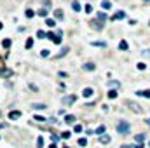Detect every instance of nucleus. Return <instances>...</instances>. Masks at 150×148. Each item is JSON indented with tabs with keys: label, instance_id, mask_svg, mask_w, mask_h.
Here are the masks:
<instances>
[{
	"label": "nucleus",
	"instance_id": "f257e3e1",
	"mask_svg": "<svg viewBox=\"0 0 150 148\" xmlns=\"http://www.w3.org/2000/svg\"><path fill=\"white\" fill-rule=\"evenodd\" d=\"M117 132H119V134H127V132H129V124L124 122V120L119 122V124H117Z\"/></svg>",
	"mask_w": 150,
	"mask_h": 148
},
{
	"label": "nucleus",
	"instance_id": "f03ea898",
	"mask_svg": "<svg viewBox=\"0 0 150 148\" xmlns=\"http://www.w3.org/2000/svg\"><path fill=\"white\" fill-rule=\"evenodd\" d=\"M89 26H91L93 30H96V32H100V30H103V26H105V23H103V21H100V19L96 18V19H93V21L89 23Z\"/></svg>",
	"mask_w": 150,
	"mask_h": 148
},
{
	"label": "nucleus",
	"instance_id": "7ed1b4c3",
	"mask_svg": "<svg viewBox=\"0 0 150 148\" xmlns=\"http://www.w3.org/2000/svg\"><path fill=\"white\" fill-rule=\"evenodd\" d=\"M19 117H21V111H19V110L9 111V118H11V120H16V118H19Z\"/></svg>",
	"mask_w": 150,
	"mask_h": 148
},
{
	"label": "nucleus",
	"instance_id": "20e7f679",
	"mask_svg": "<svg viewBox=\"0 0 150 148\" xmlns=\"http://www.w3.org/2000/svg\"><path fill=\"white\" fill-rule=\"evenodd\" d=\"M32 108H33V110H37V111H42V110H45V108H47V105H44V103H33V105H32Z\"/></svg>",
	"mask_w": 150,
	"mask_h": 148
},
{
	"label": "nucleus",
	"instance_id": "39448f33",
	"mask_svg": "<svg viewBox=\"0 0 150 148\" xmlns=\"http://www.w3.org/2000/svg\"><path fill=\"white\" fill-rule=\"evenodd\" d=\"M124 18H126V14H124L122 11H117V12H115V14L112 16V21H117V19H124Z\"/></svg>",
	"mask_w": 150,
	"mask_h": 148
},
{
	"label": "nucleus",
	"instance_id": "423d86ee",
	"mask_svg": "<svg viewBox=\"0 0 150 148\" xmlns=\"http://www.w3.org/2000/svg\"><path fill=\"white\" fill-rule=\"evenodd\" d=\"M75 101H77L75 96H65V98H63V103H65V105H72V103H75Z\"/></svg>",
	"mask_w": 150,
	"mask_h": 148
},
{
	"label": "nucleus",
	"instance_id": "0eeeda50",
	"mask_svg": "<svg viewBox=\"0 0 150 148\" xmlns=\"http://www.w3.org/2000/svg\"><path fill=\"white\" fill-rule=\"evenodd\" d=\"M82 94H84V98H91V96L94 94V91H93L91 87H86V89L82 91Z\"/></svg>",
	"mask_w": 150,
	"mask_h": 148
},
{
	"label": "nucleus",
	"instance_id": "6e6552de",
	"mask_svg": "<svg viewBox=\"0 0 150 148\" xmlns=\"http://www.w3.org/2000/svg\"><path fill=\"white\" fill-rule=\"evenodd\" d=\"M100 143H101V145H108V143H110V136H108V134L100 136Z\"/></svg>",
	"mask_w": 150,
	"mask_h": 148
},
{
	"label": "nucleus",
	"instance_id": "1a4fd4ad",
	"mask_svg": "<svg viewBox=\"0 0 150 148\" xmlns=\"http://www.w3.org/2000/svg\"><path fill=\"white\" fill-rule=\"evenodd\" d=\"M129 108H133V111H136V113H142V108H140L138 103H131L129 101Z\"/></svg>",
	"mask_w": 150,
	"mask_h": 148
},
{
	"label": "nucleus",
	"instance_id": "9d476101",
	"mask_svg": "<svg viewBox=\"0 0 150 148\" xmlns=\"http://www.w3.org/2000/svg\"><path fill=\"white\" fill-rule=\"evenodd\" d=\"M112 7V2L110 0H101V9L103 11H107V9H110Z\"/></svg>",
	"mask_w": 150,
	"mask_h": 148
},
{
	"label": "nucleus",
	"instance_id": "9b49d317",
	"mask_svg": "<svg viewBox=\"0 0 150 148\" xmlns=\"http://www.w3.org/2000/svg\"><path fill=\"white\" fill-rule=\"evenodd\" d=\"M54 18H56V19H63V18H65L63 11H61V9H56V11H54Z\"/></svg>",
	"mask_w": 150,
	"mask_h": 148
},
{
	"label": "nucleus",
	"instance_id": "f8f14e48",
	"mask_svg": "<svg viewBox=\"0 0 150 148\" xmlns=\"http://www.w3.org/2000/svg\"><path fill=\"white\" fill-rule=\"evenodd\" d=\"M96 18H98V19H100V21H103V23H105V21H107V19H108V16H107V14H105V11H101V12H98V16H96Z\"/></svg>",
	"mask_w": 150,
	"mask_h": 148
},
{
	"label": "nucleus",
	"instance_id": "ddd939ff",
	"mask_svg": "<svg viewBox=\"0 0 150 148\" xmlns=\"http://www.w3.org/2000/svg\"><path fill=\"white\" fill-rule=\"evenodd\" d=\"M84 70H86V72H94L96 66H94L93 63H86V65H84Z\"/></svg>",
	"mask_w": 150,
	"mask_h": 148
},
{
	"label": "nucleus",
	"instance_id": "4468645a",
	"mask_svg": "<svg viewBox=\"0 0 150 148\" xmlns=\"http://www.w3.org/2000/svg\"><path fill=\"white\" fill-rule=\"evenodd\" d=\"M72 9H74V12H79V11H82V9H80V2L74 0V2H72Z\"/></svg>",
	"mask_w": 150,
	"mask_h": 148
},
{
	"label": "nucleus",
	"instance_id": "2eb2a0df",
	"mask_svg": "<svg viewBox=\"0 0 150 148\" xmlns=\"http://www.w3.org/2000/svg\"><path fill=\"white\" fill-rule=\"evenodd\" d=\"M45 25H47L49 28H54V26H56V19H51V18H47V19H45Z\"/></svg>",
	"mask_w": 150,
	"mask_h": 148
},
{
	"label": "nucleus",
	"instance_id": "dca6fc26",
	"mask_svg": "<svg viewBox=\"0 0 150 148\" xmlns=\"http://www.w3.org/2000/svg\"><path fill=\"white\" fill-rule=\"evenodd\" d=\"M136 94L138 96H143V98H150V89H147V91H138Z\"/></svg>",
	"mask_w": 150,
	"mask_h": 148
},
{
	"label": "nucleus",
	"instance_id": "f3484780",
	"mask_svg": "<svg viewBox=\"0 0 150 148\" xmlns=\"http://www.w3.org/2000/svg\"><path fill=\"white\" fill-rule=\"evenodd\" d=\"M91 45H94V47H103V49H105V47H107V42H100V40H98V42H91Z\"/></svg>",
	"mask_w": 150,
	"mask_h": 148
},
{
	"label": "nucleus",
	"instance_id": "a211bd4d",
	"mask_svg": "<svg viewBox=\"0 0 150 148\" xmlns=\"http://www.w3.org/2000/svg\"><path fill=\"white\" fill-rule=\"evenodd\" d=\"M127 47H129V45H127V42H126V40H120L119 49H120V51H127Z\"/></svg>",
	"mask_w": 150,
	"mask_h": 148
},
{
	"label": "nucleus",
	"instance_id": "6ab92c4d",
	"mask_svg": "<svg viewBox=\"0 0 150 148\" xmlns=\"http://www.w3.org/2000/svg\"><path fill=\"white\" fill-rule=\"evenodd\" d=\"M117 94H119V92H117V89H110V91H108V98H110V99H115V98H117Z\"/></svg>",
	"mask_w": 150,
	"mask_h": 148
},
{
	"label": "nucleus",
	"instance_id": "aec40b11",
	"mask_svg": "<svg viewBox=\"0 0 150 148\" xmlns=\"http://www.w3.org/2000/svg\"><path fill=\"white\" fill-rule=\"evenodd\" d=\"M65 122H67V124H75V117L74 115H67V117H65Z\"/></svg>",
	"mask_w": 150,
	"mask_h": 148
},
{
	"label": "nucleus",
	"instance_id": "412c9836",
	"mask_svg": "<svg viewBox=\"0 0 150 148\" xmlns=\"http://www.w3.org/2000/svg\"><path fill=\"white\" fill-rule=\"evenodd\" d=\"M11 44H12V42H11V38H4V40H2V45H4L5 49H9V47H11Z\"/></svg>",
	"mask_w": 150,
	"mask_h": 148
},
{
	"label": "nucleus",
	"instance_id": "4be33fe9",
	"mask_svg": "<svg viewBox=\"0 0 150 148\" xmlns=\"http://www.w3.org/2000/svg\"><path fill=\"white\" fill-rule=\"evenodd\" d=\"M25 47H26V49H32V47H33V38H32V37L26 38V44H25Z\"/></svg>",
	"mask_w": 150,
	"mask_h": 148
},
{
	"label": "nucleus",
	"instance_id": "5701e85b",
	"mask_svg": "<svg viewBox=\"0 0 150 148\" xmlns=\"http://www.w3.org/2000/svg\"><path fill=\"white\" fill-rule=\"evenodd\" d=\"M68 51H70L68 47H63V49H61V52L58 54V58H63V56H67V54H68Z\"/></svg>",
	"mask_w": 150,
	"mask_h": 148
},
{
	"label": "nucleus",
	"instance_id": "b1692460",
	"mask_svg": "<svg viewBox=\"0 0 150 148\" xmlns=\"http://www.w3.org/2000/svg\"><path fill=\"white\" fill-rule=\"evenodd\" d=\"M105 131H107V127H105V125H100V127L96 129V134H101V136H103V134H105Z\"/></svg>",
	"mask_w": 150,
	"mask_h": 148
},
{
	"label": "nucleus",
	"instance_id": "393cba45",
	"mask_svg": "<svg viewBox=\"0 0 150 148\" xmlns=\"http://www.w3.org/2000/svg\"><path fill=\"white\" fill-rule=\"evenodd\" d=\"M5 72V63H4V58H0V75H4Z\"/></svg>",
	"mask_w": 150,
	"mask_h": 148
},
{
	"label": "nucleus",
	"instance_id": "a878e982",
	"mask_svg": "<svg viewBox=\"0 0 150 148\" xmlns=\"http://www.w3.org/2000/svg\"><path fill=\"white\" fill-rule=\"evenodd\" d=\"M25 16H26V18H33V16H35V12H33L32 9H26V11H25Z\"/></svg>",
	"mask_w": 150,
	"mask_h": 148
},
{
	"label": "nucleus",
	"instance_id": "bb28decb",
	"mask_svg": "<svg viewBox=\"0 0 150 148\" xmlns=\"http://www.w3.org/2000/svg\"><path fill=\"white\" fill-rule=\"evenodd\" d=\"M44 147V138H42V136H38L37 138V148H42Z\"/></svg>",
	"mask_w": 150,
	"mask_h": 148
},
{
	"label": "nucleus",
	"instance_id": "cd10ccee",
	"mask_svg": "<svg viewBox=\"0 0 150 148\" xmlns=\"http://www.w3.org/2000/svg\"><path fill=\"white\" fill-rule=\"evenodd\" d=\"M33 120H37V122H45L47 118H44L42 115H33Z\"/></svg>",
	"mask_w": 150,
	"mask_h": 148
},
{
	"label": "nucleus",
	"instance_id": "c85d7f7f",
	"mask_svg": "<svg viewBox=\"0 0 150 148\" xmlns=\"http://www.w3.org/2000/svg\"><path fill=\"white\" fill-rule=\"evenodd\" d=\"M84 11H86V12H87V14H91V12H93V11H94V9H93V5H91V4H87V5H86V7H84Z\"/></svg>",
	"mask_w": 150,
	"mask_h": 148
},
{
	"label": "nucleus",
	"instance_id": "c756f323",
	"mask_svg": "<svg viewBox=\"0 0 150 148\" xmlns=\"http://www.w3.org/2000/svg\"><path fill=\"white\" fill-rule=\"evenodd\" d=\"M37 37L38 38H47V33H45V32H42V30H38V32H37Z\"/></svg>",
	"mask_w": 150,
	"mask_h": 148
},
{
	"label": "nucleus",
	"instance_id": "7c9ffc66",
	"mask_svg": "<svg viewBox=\"0 0 150 148\" xmlns=\"http://www.w3.org/2000/svg\"><path fill=\"white\" fill-rule=\"evenodd\" d=\"M47 11H49V9H40V11H38V16L45 18V16H47Z\"/></svg>",
	"mask_w": 150,
	"mask_h": 148
},
{
	"label": "nucleus",
	"instance_id": "2f4dec72",
	"mask_svg": "<svg viewBox=\"0 0 150 148\" xmlns=\"http://www.w3.org/2000/svg\"><path fill=\"white\" fill-rule=\"evenodd\" d=\"M136 141H138V143H143V141H145V134H138V136H136Z\"/></svg>",
	"mask_w": 150,
	"mask_h": 148
},
{
	"label": "nucleus",
	"instance_id": "473e14b6",
	"mask_svg": "<svg viewBox=\"0 0 150 148\" xmlns=\"http://www.w3.org/2000/svg\"><path fill=\"white\" fill-rule=\"evenodd\" d=\"M79 145H80V147H87V140H86V138H80V140H79Z\"/></svg>",
	"mask_w": 150,
	"mask_h": 148
},
{
	"label": "nucleus",
	"instance_id": "72a5a7b5",
	"mask_svg": "<svg viewBox=\"0 0 150 148\" xmlns=\"http://www.w3.org/2000/svg\"><path fill=\"white\" fill-rule=\"evenodd\" d=\"M49 54H51V52H49V49H44V51L40 52V56H42V58H47Z\"/></svg>",
	"mask_w": 150,
	"mask_h": 148
},
{
	"label": "nucleus",
	"instance_id": "f704fd0d",
	"mask_svg": "<svg viewBox=\"0 0 150 148\" xmlns=\"http://www.w3.org/2000/svg\"><path fill=\"white\" fill-rule=\"evenodd\" d=\"M108 85H110V87H117V89H119V82H115V80H110V82H108Z\"/></svg>",
	"mask_w": 150,
	"mask_h": 148
},
{
	"label": "nucleus",
	"instance_id": "c9c22d12",
	"mask_svg": "<svg viewBox=\"0 0 150 148\" xmlns=\"http://www.w3.org/2000/svg\"><path fill=\"white\" fill-rule=\"evenodd\" d=\"M70 136H72V134H70V132H68V131H65V132H63V134H61V138H63V140H68V138H70Z\"/></svg>",
	"mask_w": 150,
	"mask_h": 148
},
{
	"label": "nucleus",
	"instance_id": "e433bc0d",
	"mask_svg": "<svg viewBox=\"0 0 150 148\" xmlns=\"http://www.w3.org/2000/svg\"><path fill=\"white\" fill-rule=\"evenodd\" d=\"M61 38L63 37H58V35H56V37L52 38V42H54V44H61Z\"/></svg>",
	"mask_w": 150,
	"mask_h": 148
},
{
	"label": "nucleus",
	"instance_id": "4c0bfd02",
	"mask_svg": "<svg viewBox=\"0 0 150 148\" xmlns=\"http://www.w3.org/2000/svg\"><path fill=\"white\" fill-rule=\"evenodd\" d=\"M145 68H147L145 63H138V70H145Z\"/></svg>",
	"mask_w": 150,
	"mask_h": 148
},
{
	"label": "nucleus",
	"instance_id": "58836bf2",
	"mask_svg": "<svg viewBox=\"0 0 150 148\" xmlns=\"http://www.w3.org/2000/svg\"><path fill=\"white\" fill-rule=\"evenodd\" d=\"M74 131H75V132H80V131H82V125H75Z\"/></svg>",
	"mask_w": 150,
	"mask_h": 148
},
{
	"label": "nucleus",
	"instance_id": "ea45409f",
	"mask_svg": "<svg viewBox=\"0 0 150 148\" xmlns=\"http://www.w3.org/2000/svg\"><path fill=\"white\" fill-rule=\"evenodd\" d=\"M56 37V35H54V33H52V32H49V33H47V38H49V40H52V38Z\"/></svg>",
	"mask_w": 150,
	"mask_h": 148
},
{
	"label": "nucleus",
	"instance_id": "a19ab883",
	"mask_svg": "<svg viewBox=\"0 0 150 148\" xmlns=\"http://www.w3.org/2000/svg\"><path fill=\"white\" fill-rule=\"evenodd\" d=\"M42 4H44V5H47V7H51V2H49V0H42Z\"/></svg>",
	"mask_w": 150,
	"mask_h": 148
},
{
	"label": "nucleus",
	"instance_id": "79ce46f5",
	"mask_svg": "<svg viewBox=\"0 0 150 148\" xmlns=\"http://www.w3.org/2000/svg\"><path fill=\"white\" fill-rule=\"evenodd\" d=\"M49 148H58V147H56V145H54V143H52V145H51V147H49Z\"/></svg>",
	"mask_w": 150,
	"mask_h": 148
},
{
	"label": "nucleus",
	"instance_id": "37998d69",
	"mask_svg": "<svg viewBox=\"0 0 150 148\" xmlns=\"http://www.w3.org/2000/svg\"><path fill=\"white\" fill-rule=\"evenodd\" d=\"M134 148H143V147H142V145H136V147H134Z\"/></svg>",
	"mask_w": 150,
	"mask_h": 148
},
{
	"label": "nucleus",
	"instance_id": "c03bdc74",
	"mask_svg": "<svg viewBox=\"0 0 150 148\" xmlns=\"http://www.w3.org/2000/svg\"><path fill=\"white\" fill-rule=\"evenodd\" d=\"M142 2H145V4H149V2H150V0H142Z\"/></svg>",
	"mask_w": 150,
	"mask_h": 148
},
{
	"label": "nucleus",
	"instance_id": "a18cd8bd",
	"mask_svg": "<svg viewBox=\"0 0 150 148\" xmlns=\"http://www.w3.org/2000/svg\"><path fill=\"white\" fill-rule=\"evenodd\" d=\"M147 124H149V125H150V118H147Z\"/></svg>",
	"mask_w": 150,
	"mask_h": 148
},
{
	"label": "nucleus",
	"instance_id": "49530a36",
	"mask_svg": "<svg viewBox=\"0 0 150 148\" xmlns=\"http://www.w3.org/2000/svg\"><path fill=\"white\" fill-rule=\"evenodd\" d=\"M2 26H4V25H2V23H0V30H2Z\"/></svg>",
	"mask_w": 150,
	"mask_h": 148
},
{
	"label": "nucleus",
	"instance_id": "de8ad7c7",
	"mask_svg": "<svg viewBox=\"0 0 150 148\" xmlns=\"http://www.w3.org/2000/svg\"><path fill=\"white\" fill-rule=\"evenodd\" d=\"M63 148H70V147H63Z\"/></svg>",
	"mask_w": 150,
	"mask_h": 148
},
{
	"label": "nucleus",
	"instance_id": "09e8293b",
	"mask_svg": "<svg viewBox=\"0 0 150 148\" xmlns=\"http://www.w3.org/2000/svg\"><path fill=\"white\" fill-rule=\"evenodd\" d=\"M0 115H2V111H0Z\"/></svg>",
	"mask_w": 150,
	"mask_h": 148
},
{
	"label": "nucleus",
	"instance_id": "8fccbe9b",
	"mask_svg": "<svg viewBox=\"0 0 150 148\" xmlns=\"http://www.w3.org/2000/svg\"><path fill=\"white\" fill-rule=\"evenodd\" d=\"M149 25H150V23H149Z\"/></svg>",
	"mask_w": 150,
	"mask_h": 148
}]
</instances>
